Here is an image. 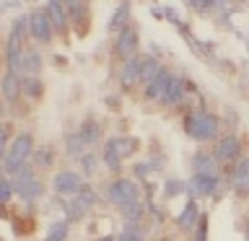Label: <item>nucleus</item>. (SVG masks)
<instances>
[{"label": "nucleus", "mask_w": 249, "mask_h": 241, "mask_svg": "<svg viewBox=\"0 0 249 241\" xmlns=\"http://www.w3.org/2000/svg\"><path fill=\"white\" fill-rule=\"evenodd\" d=\"M184 130L192 140H200V143L213 140L218 135V117L205 112V109H195L184 117Z\"/></svg>", "instance_id": "1"}, {"label": "nucleus", "mask_w": 249, "mask_h": 241, "mask_svg": "<svg viewBox=\"0 0 249 241\" xmlns=\"http://www.w3.org/2000/svg\"><path fill=\"white\" fill-rule=\"evenodd\" d=\"M31 151H34V140H31L29 132H23V135H18L11 143V148L5 151L3 155V166H5V176H16L18 171L26 166V161H29V155Z\"/></svg>", "instance_id": "2"}, {"label": "nucleus", "mask_w": 249, "mask_h": 241, "mask_svg": "<svg viewBox=\"0 0 249 241\" xmlns=\"http://www.w3.org/2000/svg\"><path fill=\"white\" fill-rule=\"evenodd\" d=\"M13 189L18 192V197L21 200H26V202H31V200H36L39 194H42V182L36 179V174H34V169L31 166H23L18 174H16V179H13Z\"/></svg>", "instance_id": "3"}, {"label": "nucleus", "mask_w": 249, "mask_h": 241, "mask_svg": "<svg viewBox=\"0 0 249 241\" xmlns=\"http://www.w3.org/2000/svg\"><path fill=\"white\" fill-rule=\"evenodd\" d=\"M107 200L124 207V205H130V202L138 200V187L132 184L130 179H114V182L107 187Z\"/></svg>", "instance_id": "4"}, {"label": "nucleus", "mask_w": 249, "mask_h": 241, "mask_svg": "<svg viewBox=\"0 0 249 241\" xmlns=\"http://www.w3.org/2000/svg\"><path fill=\"white\" fill-rule=\"evenodd\" d=\"M52 21L50 16H47V11H31L29 13V34L36 39L39 44H47L52 39Z\"/></svg>", "instance_id": "5"}, {"label": "nucleus", "mask_w": 249, "mask_h": 241, "mask_svg": "<svg viewBox=\"0 0 249 241\" xmlns=\"http://www.w3.org/2000/svg\"><path fill=\"white\" fill-rule=\"evenodd\" d=\"M83 187V179L78 171H57L52 179V189L60 194V197H68V194H78Z\"/></svg>", "instance_id": "6"}, {"label": "nucleus", "mask_w": 249, "mask_h": 241, "mask_svg": "<svg viewBox=\"0 0 249 241\" xmlns=\"http://www.w3.org/2000/svg\"><path fill=\"white\" fill-rule=\"evenodd\" d=\"M187 189L192 197H208L218 189V174H192L187 182Z\"/></svg>", "instance_id": "7"}, {"label": "nucleus", "mask_w": 249, "mask_h": 241, "mask_svg": "<svg viewBox=\"0 0 249 241\" xmlns=\"http://www.w3.org/2000/svg\"><path fill=\"white\" fill-rule=\"evenodd\" d=\"M93 202H96V192H93L91 187H83V189L75 194V200L65 207V210H68V221H75V218H81V213H86V210H89Z\"/></svg>", "instance_id": "8"}, {"label": "nucleus", "mask_w": 249, "mask_h": 241, "mask_svg": "<svg viewBox=\"0 0 249 241\" xmlns=\"http://www.w3.org/2000/svg\"><path fill=\"white\" fill-rule=\"evenodd\" d=\"M117 54H122V57H135V52L138 50V31L135 26H124L120 31V36H117Z\"/></svg>", "instance_id": "9"}, {"label": "nucleus", "mask_w": 249, "mask_h": 241, "mask_svg": "<svg viewBox=\"0 0 249 241\" xmlns=\"http://www.w3.org/2000/svg\"><path fill=\"white\" fill-rule=\"evenodd\" d=\"M171 83H174V75H171L169 70H163V73H161V75L156 78V81L145 88V96H148V99H153V101H159V104H161V99L166 96V91L171 88Z\"/></svg>", "instance_id": "10"}, {"label": "nucleus", "mask_w": 249, "mask_h": 241, "mask_svg": "<svg viewBox=\"0 0 249 241\" xmlns=\"http://www.w3.org/2000/svg\"><path fill=\"white\" fill-rule=\"evenodd\" d=\"M231 184L239 194L249 192V158H241L236 163V169H233V174H231Z\"/></svg>", "instance_id": "11"}, {"label": "nucleus", "mask_w": 249, "mask_h": 241, "mask_svg": "<svg viewBox=\"0 0 249 241\" xmlns=\"http://www.w3.org/2000/svg\"><path fill=\"white\" fill-rule=\"evenodd\" d=\"M163 73V68H161V62L159 60H153L151 54H145L143 60H140V83H145V86H151L156 78H159Z\"/></svg>", "instance_id": "12"}, {"label": "nucleus", "mask_w": 249, "mask_h": 241, "mask_svg": "<svg viewBox=\"0 0 249 241\" xmlns=\"http://www.w3.org/2000/svg\"><path fill=\"white\" fill-rule=\"evenodd\" d=\"M192 171L195 174H218V158L205 153V151H200L192 158Z\"/></svg>", "instance_id": "13"}, {"label": "nucleus", "mask_w": 249, "mask_h": 241, "mask_svg": "<svg viewBox=\"0 0 249 241\" xmlns=\"http://www.w3.org/2000/svg\"><path fill=\"white\" fill-rule=\"evenodd\" d=\"M140 60H143V57H127V60H124V65L120 70L122 86H135L140 81Z\"/></svg>", "instance_id": "14"}, {"label": "nucleus", "mask_w": 249, "mask_h": 241, "mask_svg": "<svg viewBox=\"0 0 249 241\" xmlns=\"http://www.w3.org/2000/svg\"><path fill=\"white\" fill-rule=\"evenodd\" d=\"M239 140L236 138H233V135H229V138H223L221 140V143H218V148H215V158L218 161H231V158H236V155H239Z\"/></svg>", "instance_id": "15"}, {"label": "nucleus", "mask_w": 249, "mask_h": 241, "mask_svg": "<svg viewBox=\"0 0 249 241\" xmlns=\"http://www.w3.org/2000/svg\"><path fill=\"white\" fill-rule=\"evenodd\" d=\"M47 16H50V21H52V26L54 29H65V23H68V13H65V3H57V0H50L47 3Z\"/></svg>", "instance_id": "16"}, {"label": "nucleus", "mask_w": 249, "mask_h": 241, "mask_svg": "<svg viewBox=\"0 0 249 241\" xmlns=\"http://www.w3.org/2000/svg\"><path fill=\"white\" fill-rule=\"evenodd\" d=\"M184 93H187L184 81H182V78H174V83H171V88L166 91V96L161 99V104L163 106H174V104H179V101L184 99Z\"/></svg>", "instance_id": "17"}, {"label": "nucleus", "mask_w": 249, "mask_h": 241, "mask_svg": "<svg viewBox=\"0 0 249 241\" xmlns=\"http://www.w3.org/2000/svg\"><path fill=\"white\" fill-rule=\"evenodd\" d=\"M23 88V81L16 73H5V78H3V96L8 99V101H16L18 99V91Z\"/></svg>", "instance_id": "18"}, {"label": "nucleus", "mask_w": 249, "mask_h": 241, "mask_svg": "<svg viewBox=\"0 0 249 241\" xmlns=\"http://www.w3.org/2000/svg\"><path fill=\"white\" fill-rule=\"evenodd\" d=\"M127 18H130V3H120L117 5V11L112 13V18H109V29L112 31H122L127 26Z\"/></svg>", "instance_id": "19"}, {"label": "nucleus", "mask_w": 249, "mask_h": 241, "mask_svg": "<svg viewBox=\"0 0 249 241\" xmlns=\"http://www.w3.org/2000/svg\"><path fill=\"white\" fill-rule=\"evenodd\" d=\"M197 202H195V200H190V202H187V205L182 207V213H179V218H177V223L179 225H182V228H192V225H195V221H197Z\"/></svg>", "instance_id": "20"}, {"label": "nucleus", "mask_w": 249, "mask_h": 241, "mask_svg": "<svg viewBox=\"0 0 249 241\" xmlns=\"http://www.w3.org/2000/svg\"><path fill=\"white\" fill-rule=\"evenodd\" d=\"M132 145H135V143H132L130 138H112L107 143V151H112V153L120 155V158H124V155L132 153Z\"/></svg>", "instance_id": "21"}, {"label": "nucleus", "mask_w": 249, "mask_h": 241, "mask_svg": "<svg viewBox=\"0 0 249 241\" xmlns=\"http://www.w3.org/2000/svg\"><path fill=\"white\" fill-rule=\"evenodd\" d=\"M23 73H39V70H42V52L39 50H29L26 54H23Z\"/></svg>", "instance_id": "22"}, {"label": "nucleus", "mask_w": 249, "mask_h": 241, "mask_svg": "<svg viewBox=\"0 0 249 241\" xmlns=\"http://www.w3.org/2000/svg\"><path fill=\"white\" fill-rule=\"evenodd\" d=\"M65 148H68V155H81L83 158V148H86V140L81 138V132H73V135H68V143H65Z\"/></svg>", "instance_id": "23"}, {"label": "nucleus", "mask_w": 249, "mask_h": 241, "mask_svg": "<svg viewBox=\"0 0 249 241\" xmlns=\"http://www.w3.org/2000/svg\"><path fill=\"white\" fill-rule=\"evenodd\" d=\"M140 215H143V205H140V200H135V202H130V205L122 207V218L127 223H138Z\"/></svg>", "instance_id": "24"}, {"label": "nucleus", "mask_w": 249, "mask_h": 241, "mask_svg": "<svg viewBox=\"0 0 249 241\" xmlns=\"http://www.w3.org/2000/svg\"><path fill=\"white\" fill-rule=\"evenodd\" d=\"M68 239V221H57L50 225V233H47V241H65Z\"/></svg>", "instance_id": "25"}, {"label": "nucleus", "mask_w": 249, "mask_h": 241, "mask_svg": "<svg viewBox=\"0 0 249 241\" xmlns=\"http://www.w3.org/2000/svg\"><path fill=\"white\" fill-rule=\"evenodd\" d=\"M81 138L86 140V145H89V143H96V140L101 138L99 124H96V122H83V127H81Z\"/></svg>", "instance_id": "26"}, {"label": "nucleus", "mask_w": 249, "mask_h": 241, "mask_svg": "<svg viewBox=\"0 0 249 241\" xmlns=\"http://www.w3.org/2000/svg\"><path fill=\"white\" fill-rule=\"evenodd\" d=\"M120 241H143V231H140L135 223H127L124 231L120 233Z\"/></svg>", "instance_id": "27"}, {"label": "nucleus", "mask_w": 249, "mask_h": 241, "mask_svg": "<svg viewBox=\"0 0 249 241\" xmlns=\"http://www.w3.org/2000/svg\"><path fill=\"white\" fill-rule=\"evenodd\" d=\"M23 93L31 99H36L39 93H42V83H39L36 78H23Z\"/></svg>", "instance_id": "28"}, {"label": "nucleus", "mask_w": 249, "mask_h": 241, "mask_svg": "<svg viewBox=\"0 0 249 241\" xmlns=\"http://www.w3.org/2000/svg\"><path fill=\"white\" fill-rule=\"evenodd\" d=\"M65 11L73 16L75 21H81V16L86 13V5H83V3H75V0H73V3H65Z\"/></svg>", "instance_id": "29"}, {"label": "nucleus", "mask_w": 249, "mask_h": 241, "mask_svg": "<svg viewBox=\"0 0 249 241\" xmlns=\"http://www.w3.org/2000/svg\"><path fill=\"white\" fill-rule=\"evenodd\" d=\"M16 189H13V182H11V176H5L3 179V184H0V200L3 202H8L11 200V194H13Z\"/></svg>", "instance_id": "30"}, {"label": "nucleus", "mask_w": 249, "mask_h": 241, "mask_svg": "<svg viewBox=\"0 0 249 241\" xmlns=\"http://www.w3.org/2000/svg\"><path fill=\"white\" fill-rule=\"evenodd\" d=\"M81 163H83V174H93V171H96V155L86 153L81 158Z\"/></svg>", "instance_id": "31"}, {"label": "nucleus", "mask_w": 249, "mask_h": 241, "mask_svg": "<svg viewBox=\"0 0 249 241\" xmlns=\"http://www.w3.org/2000/svg\"><path fill=\"white\" fill-rule=\"evenodd\" d=\"M104 166H109V169H120V155L117 153H112V151H104Z\"/></svg>", "instance_id": "32"}, {"label": "nucleus", "mask_w": 249, "mask_h": 241, "mask_svg": "<svg viewBox=\"0 0 249 241\" xmlns=\"http://www.w3.org/2000/svg\"><path fill=\"white\" fill-rule=\"evenodd\" d=\"M205 239H208V221L202 218L197 225V233H195V241H205Z\"/></svg>", "instance_id": "33"}, {"label": "nucleus", "mask_w": 249, "mask_h": 241, "mask_svg": "<svg viewBox=\"0 0 249 241\" xmlns=\"http://www.w3.org/2000/svg\"><path fill=\"white\" fill-rule=\"evenodd\" d=\"M36 163H42V166H50V163H52V153H50V148H44L42 153H36Z\"/></svg>", "instance_id": "34"}, {"label": "nucleus", "mask_w": 249, "mask_h": 241, "mask_svg": "<svg viewBox=\"0 0 249 241\" xmlns=\"http://www.w3.org/2000/svg\"><path fill=\"white\" fill-rule=\"evenodd\" d=\"M151 163H138V166H135V174L140 176V179H143V176H148V174H151Z\"/></svg>", "instance_id": "35"}, {"label": "nucleus", "mask_w": 249, "mask_h": 241, "mask_svg": "<svg viewBox=\"0 0 249 241\" xmlns=\"http://www.w3.org/2000/svg\"><path fill=\"white\" fill-rule=\"evenodd\" d=\"M182 187H184L182 182H169V184H166V194H179V189H182Z\"/></svg>", "instance_id": "36"}, {"label": "nucleus", "mask_w": 249, "mask_h": 241, "mask_svg": "<svg viewBox=\"0 0 249 241\" xmlns=\"http://www.w3.org/2000/svg\"><path fill=\"white\" fill-rule=\"evenodd\" d=\"M99 241H112V239H99Z\"/></svg>", "instance_id": "37"}]
</instances>
